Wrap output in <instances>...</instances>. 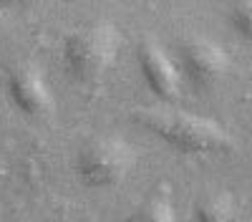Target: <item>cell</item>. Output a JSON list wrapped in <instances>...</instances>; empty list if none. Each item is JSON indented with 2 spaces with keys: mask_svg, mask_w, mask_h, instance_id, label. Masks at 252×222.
<instances>
[{
  "mask_svg": "<svg viewBox=\"0 0 252 222\" xmlns=\"http://www.w3.org/2000/svg\"><path fill=\"white\" fill-rule=\"evenodd\" d=\"M136 121L182 154H224L235 149V136L220 121L177 109H141Z\"/></svg>",
  "mask_w": 252,
  "mask_h": 222,
  "instance_id": "cell-1",
  "label": "cell"
},
{
  "mask_svg": "<svg viewBox=\"0 0 252 222\" xmlns=\"http://www.w3.org/2000/svg\"><path fill=\"white\" fill-rule=\"evenodd\" d=\"M121 33L109 20L81 26L63 40V66L78 84H94L119 58Z\"/></svg>",
  "mask_w": 252,
  "mask_h": 222,
  "instance_id": "cell-2",
  "label": "cell"
},
{
  "mask_svg": "<svg viewBox=\"0 0 252 222\" xmlns=\"http://www.w3.org/2000/svg\"><path fill=\"white\" fill-rule=\"evenodd\" d=\"M136 149L124 136L98 134L81 144L76 154V174L86 187L109 190L129 177L136 167Z\"/></svg>",
  "mask_w": 252,
  "mask_h": 222,
  "instance_id": "cell-3",
  "label": "cell"
},
{
  "mask_svg": "<svg viewBox=\"0 0 252 222\" xmlns=\"http://www.w3.org/2000/svg\"><path fill=\"white\" fill-rule=\"evenodd\" d=\"M177 66L182 78L199 91L215 89L232 68L229 53L207 35H189L177 46Z\"/></svg>",
  "mask_w": 252,
  "mask_h": 222,
  "instance_id": "cell-4",
  "label": "cell"
},
{
  "mask_svg": "<svg viewBox=\"0 0 252 222\" xmlns=\"http://www.w3.org/2000/svg\"><path fill=\"white\" fill-rule=\"evenodd\" d=\"M8 98L28 119H46L56 109V101H53V94L46 84V78L33 63H23L10 71Z\"/></svg>",
  "mask_w": 252,
  "mask_h": 222,
  "instance_id": "cell-5",
  "label": "cell"
},
{
  "mask_svg": "<svg viewBox=\"0 0 252 222\" xmlns=\"http://www.w3.org/2000/svg\"><path fill=\"white\" fill-rule=\"evenodd\" d=\"M139 71L146 89L164 101H174L182 94V73L177 61L166 53L157 40L146 38L139 46Z\"/></svg>",
  "mask_w": 252,
  "mask_h": 222,
  "instance_id": "cell-6",
  "label": "cell"
},
{
  "mask_svg": "<svg viewBox=\"0 0 252 222\" xmlns=\"http://www.w3.org/2000/svg\"><path fill=\"white\" fill-rule=\"evenodd\" d=\"M240 215L242 210L237 197L227 190H215L202 194L192 210L194 222H240Z\"/></svg>",
  "mask_w": 252,
  "mask_h": 222,
  "instance_id": "cell-7",
  "label": "cell"
},
{
  "mask_svg": "<svg viewBox=\"0 0 252 222\" xmlns=\"http://www.w3.org/2000/svg\"><path fill=\"white\" fill-rule=\"evenodd\" d=\"M126 222H177L174 202L166 192H157L146 197L141 205L126 217Z\"/></svg>",
  "mask_w": 252,
  "mask_h": 222,
  "instance_id": "cell-8",
  "label": "cell"
},
{
  "mask_svg": "<svg viewBox=\"0 0 252 222\" xmlns=\"http://www.w3.org/2000/svg\"><path fill=\"white\" fill-rule=\"evenodd\" d=\"M227 23L232 26V31L237 35H242L245 40L252 43V0L229 5L227 8Z\"/></svg>",
  "mask_w": 252,
  "mask_h": 222,
  "instance_id": "cell-9",
  "label": "cell"
},
{
  "mask_svg": "<svg viewBox=\"0 0 252 222\" xmlns=\"http://www.w3.org/2000/svg\"><path fill=\"white\" fill-rule=\"evenodd\" d=\"M63 222H76V220H63Z\"/></svg>",
  "mask_w": 252,
  "mask_h": 222,
  "instance_id": "cell-10",
  "label": "cell"
},
{
  "mask_svg": "<svg viewBox=\"0 0 252 222\" xmlns=\"http://www.w3.org/2000/svg\"><path fill=\"white\" fill-rule=\"evenodd\" d=\"M0 172H3V169H0Z\"/></svg>",
  "mask_w": 252,
  "mask_h": 222,
  "instance_id": "cell-11",
  "label": "cell"
}]
</instances>
